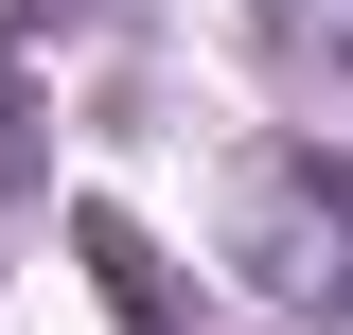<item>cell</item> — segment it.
<instances>
[{"mask_svg":"<svg viewBox=\"0 0 353 335\" xmlns=\"http://www.w3.org/2000/svg\"><path fill=\"white\" fill-rule=\"evenodd\" d=\"M283 36H301V53H336V71H353V0H283Z\"/></svg>","mask_w":353,"mask_h":335,"instance_id":"7a4b0ae2","label":"cell"},{"mask_svg":"<svg viewBox=\"0 0 353 335\" xmlns=\"http://www.w3.org/2000/svg\"><path fill=\"white\" fill-rule=\"evenodd\" d=\"M248 247L283 265L301 300H353V176H318V159H283V176H265V230H248Z\"/></svg>","mask_w":353,"mask_h":335,"instance_id":"6da1fadb","label":"cell"}]
</instances>
